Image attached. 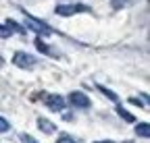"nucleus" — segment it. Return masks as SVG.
I'll list each match as a JSON object with an SVG mask.
<instances>
[{"mask_svg":"<svg viewBox=\"0 0 150 143\" xmlns=\"http://www.w3.org/2000/svg\"><path fill=\"white\" fill-rule=\"evenodd\" d=\"M69 102L75 106V108H90V98L81 91H73L69 96Z\"/></svg>","mask_w":150,"mask_h":143,"instance_id":"nucleus-4","label":"nucleus"},{"mask_svg":"<svg viewBox=\"0 0 150 143\" xmlns=\"http://www.w3.org/2000/svg\"><path fill=\"white\" fill-rule=\"evenodd\" d=\"M13 62L19 66V68H31L35 64V58L31 54H25V52H17V54L13 56Z\"/></svg>","mask_w":150,"mask_h":143,"instance_id":"nucleus-2","label":"nucleus"},{"mask_svg":"<svg viewBox=\"0 0 150 143\" xmlns=\"http://www.w3.org/2000/svg\"><path fill=\"white\" fill-rule=\"evenodd\" d=\"M117 114H119V116H123V118H125L127 122H134V120H136V118H134V116H131V114H129L127 110H123V108H121V106H117Z\"/></svg>","mask_w":150,"mask_h":143,"instance_id":"nucleus-10","label":"nucleus"},{"mask_svg":"<svg viewBox=\"0 0 150 143\" xmlns=\"http://www.w3.org/2000/svg\"><path fill=\"white\" fill-rule=\"evenodd\" d=\"M129 2V0H110V6L112 8H121V6H125Z\"/></svg>","mask_w":150,"mask_h":143,"instance_id":"nucleus-13","label":"nucleus"},{"mask_svg":"<svg viewBox=\"0 0 150 143\" xmlns=\"http://www.w3.org/2000/svg\"><path fill=\"white\" fill-rule=\"evenodd\" d=\"M59 143H75V141H73L71 137H61V139H59Z\"/></svg>","mask_w":150,"mask_h":143,"instance_id":"nucleus-16","label":"nucleus"},{"mask_svg":"<svg viewBox=\"0 0 150 143\" xmlns=\"http://www.w3.org/2000/svg\"><path fill=\"white\" fill-rule=\"evenodd\" d=\"M11 129V124L6 122V118H2V116H0V133H6Z\"/></svg>","mask_w":150,"mask_h":143,"instance_id":"nucleus-12","label":"nucleus"},{"mask_svg":"<svg viewBox=\"0 0 150 143\" xmlns=\"http://www.w3.org/2000/svg\"><path fill=\"white\" fill-rule=\"evenodd\" d=\"M38 129H42L44 133H54L56 131V127H54L48 118H38Z\"/></svg>","mask_w":150,"mask_h":143,"instance_id":"nucleus-6","label":"nucleus"},{"mask_svg":"<svg viewBox=\"0 0 150 143\" xmlns=\"http://www.w3.org/2000/svg\"><path fill=\"white\" fill-rule=\"evenodd\" d=\"M100 91H102V93H104V96H106L108 100H112V102H117V93H112L110 89H106V87H100Z\"/></svg>","mask_w":150,"mask_h":143,"instance_id":"nucleus-11","label":"nucleus"},{"mask_svg":"<svg viewBox=\"0 0 150 143\" xmlns=\"http://www.w3.org/2000/svg\"><path fill=\"white\" fill-rule=\"evenodd\" d=\"M136 133H138L140 137L148 139V137H150V124H148V122H142V124H138V127H136Z\"/></svg>","mask_w":150,"mask_h":143,"instance_id":"nucleus-7","label":"nucleus"},{"mask_svg":"<svg viewBox=\"0 0 150 143\" xmlns=\"http://www.w3.org/2000/svg\"><path fill=\"white\" fill-rule=\"evenodd\" d=\"M90 6L86 4H59L54 8L56 15H61V17H69V15H77V13H88Z\"/></svg>","mask_w":150,"mask_h":143,"instance_id":"nucleus-1","label":"nucleus"},{"mask_svg":"<svg viewBox=\"0 0 150 143\" xmlns=\"http://www.w3.org/2000/svg\"><path fill=\"white\" fill-rule=\"evenodd\" d=\"M46 106L52 112H63L65 110V100L61 96H46Z\"/></svg>","mask_w":150,"mask_h":143,"instance_id":"nucleus-5","label":"nucleus"},{"mask_svg":"<svg viewBox=\"0 0 150 143\" xmlns=\"http://www.w3.org/2000/svg\"><path fill=\"white\" fill-rule=\"evenodd\" d=\"M11 35H13V31L8 29V25H6V23H0V38H2V40H8Z\"/></svg>","mask_w":150,"mask_h":143,"instance_id":"nucleus-9","label":"nucleus"},{"mask_svg":"<svg viewBox=\"0 0 150 143\" xmlns=\"http://www.w3.org/2000/svg\"><path fill=\"white\" fill-rule=\"evenodd\" d=\"M27 25H29L35 33H40V35H50V33H52V29H50L46 23L38 21V19H33V17H29V15H27Z\"/></svg>","mask_w":150,"mask_h":143,"instance_id":"nucleus-3","label":"nucleus"},{"mask_svg":"<svg viewBox=\"0 0 150 143\" xmlns=\"http://www.w3.org/2000/svg\"><path fill=\"white\" fill-rule=\"evenodd\" d=\"M21 141H23V143H38L31 135H21Z\"/></svg>","mask_w":150,"mask_h":143,"instance_id":"nucleus-14","label":"nucleus"},{"mask_svg":"<svg viewBox=\"0 0 150 143\" xmlns=\"http://www.w3.org/2000/svg\"><path fill=\"white\" fill-rule=\"evenodd\" d=\"M35 46H38V50H42V52H48V48H46V44H42L40 40L35 42Z\"/></svg>","mask_w":150,"mask_h":143,"instance_id":"nucleus-15","label":"nucleus"},{"mask_svg":"<svg viewBox=\"0 0 150 143\" xmlns=\"http://www.w3.org/2000/svg\"><path fill=\"white\" fill-rule=\"evenodd\" d=\"M6 25H8V29L11 31H17V33H21V35H25V27H21L17 21H13V19H8L6 21Z\"/></svg>","mask_w":150,"mask_h":143,"instance_id":"nucleus-8","label":"nucleus"},{"mask_svg":"<svg viewBox=\"0 0 150 143\" xmlns=\"http://www.w3.org/2000/svg\"><path fill=\"white\" fill-rule=\"evenodd\" d=\"M96 143H112V141H96Z\"/></svg>","mask_w":150,"mask_h":143,"instance_id":"nucleus-17","label":"nucleus"}]
</instances>
